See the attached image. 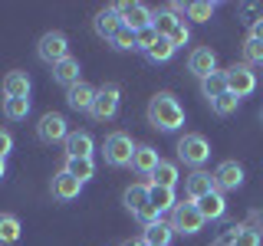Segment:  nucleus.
I'll return each instance as SVG.
<instances>
[{
	"label": "nucleus",
	"mask_w": 263,
	"mask_h": 246,
	"mask_svg": "<svg viewBox=\"0 0 263 246\" xmlns=\"http://www.w3.org/2000/svg\"><path fill=\"white\" fill-rule=\"evenodd\" d=\"M214 187H217L220 194L224 191H240L243 187V168L237 161H224L217 171H214Z\"/></svg>",
	"instance_id": "9d476101"
},
{
	"label": "nucleus",
	"mask_w": 263,
	"mask_h": 246,
	"mask_svg": "<svg viewBox=\"0 0 263 246\" xmlns=\"http://www.w3.org/2000/svg\"><path fill=\"white\" fill-rule=\"evenodd\" d=\"M253 89H257V72H250L247 63L230 66L227 69V92H234L237 98H247V95H253Z\"/></svg>",
	"instance_id": "0eeeda50"
},
{
	"label": "nucleus",
	"mask_w": 263,
	"mask_h": 246,
	"mask_svg": "<svg viewBox=\"0 0 263 246\" xmlns=\"http://www.w3.org/2000/svg\"><path fill=\"white\" fill-rule=\"evenodd\" d=\"M10 151H13V135L7 128H0V158H7Z\"/></svg>",
	"instance_id": "4c0bfd02"
},
{
	"label": "nucleus",
	"mask_w": 263,
	"mask_h": 246,
	"mask_svg": "<svg viewBox=\"0 0 263 246\" xmlns=\"http://www.w3.org/2000/svg\"><path fill=\"white\" fill-rule=\"evenodd\" d=\"M122 30V13H119V4L115 7H105V10H99L96 13V33L102 39H109L112 43V36Z\"/></svg>",
	"instance_id": "2eb2a0df"
},
{
	"label": "nucleus",
	"mask_w": 263,
	"mask_h": 246,
	"mask_svg": "<svg viewBox=\"0 0 263 246\" xmlns=\"http://www.w3.org/2000/svg\"><path fill=\"white\" fill-rule=\"evenodd\" d=\"M260 121H263V112H260Z\"/></svg>",
	"instance_id": "79ce46f5"
},
{
	"label": "nucleus",
	"mask_w": 263,
	"mask_h": 246,
	"mask_svg": "<svg viewBox=\"0 0 263 246\" xmlns=\"http://www.w3.org/2000/svg\"><path fill=\"white\" fill-rule=\"evenodd\" d=\"M214 10H217V4H211V0H194V4H187V16H191L194 23H208Z\"/></svg>",
	"instance_id": "2f4dec72"
},
{
	"label": "nucleus",
	"mask_w": 263,
	"mask_h": 246,
	"mask_svg": "<svg viewBox=\"0 0 263 246\" xmlns=\"http://www.w3.org/2000/svg\"><path fill=\"white\" fill-rule=\"evenodd\" d=\"M243 63L247 66H263V43H257V39H250L247 36V43H243Z\"/></svg>",
	"instance_id": "f704fd0d"
},
{
	"label": "nucleus",
	"mask_w": 263,
	"mask_h": 246,
	"mask_svg": "<svg viewBox=\"0 0 263 246\" xmlns=\"http://www.w3.org/2000/svg\"><path fill=\"white\" fill-rule=\"evenodd\" d=\"M158 151H155V148L152 145H138L135 148V158H132V168H135L138 171V174H148V177H152V171L155 168H158Z\"/></svg>",
	"instance_id": "4be33fe9"
},
{
	"label": "nucleus",
	"mask_w": 263,
	"mask_h": 246,
	"mask_svg": "<svg viewBox=\"0 0 263 246\" xmlns=\"http://www.w3.org/2000/svg\"><path fill=\"white\" fill-rule=\"evenodd\" d=\"M112 49H138V33L128 30V27H122L112 36Z\"/></svg>",
	"instance_id": "473e14b6"
},
{
	"label": "nucleus",
	"mask_w": 263,
	"mask_h": 246,
	"mask_svg": "<svg viewBox=\"0 0 263 246\" xmlns=\"http://www.w3.org/2000/svg\"><path fill=\"white\" fill-rule=\"evenodd\" d=\"M148 200H152V207L158 210V213L175 210V207H178L175 191H171V187H155V184H148Z\"/></svg>",
	"instance_id": "393cba45"
},
{
	"label": "nucleus",
	"mask_w": 263,
	"mask_h": 246,
	"mask_svg": "<svg viewBox=\"0 0 263 246\" xmlns=\"http://www.w3.org/2000/svg\"><path fill=\"white\" fill-rule=\"evenodd\" d=\"M171 236H175V230H171V223H164V220H158V223L145 227V236H142V240H145L148 246H168V243H171Z\"/></svg>",
	"instance_id": "a878e982"
},
{
	"label": "nucleus",
	"mask_w": 263,
	"mask_h": 246,
	"mask_svg": "<svg viewBox=\"0 0 263 246\" xmlns=\"http://www.w3.org/2000/svg\"><path fill=\"white\" fill-rule=\"evenodd\" d=\"M237 105H240V98H237L234 92H224L220 98H214V102H211V109L217 112V115H230V112H237Z\"/></svg>",
	"instance_id": "72a5a7b5"
},
{
	"label": "nucleus",
	"mask_w": 263,
	"mask_h": 246,
	"mask_svg": "<svg viewBox=\"0 0 263 246\" xmlns=\"http://www.w3.org/2000/svg\"><path fill=\"white\" fill-rule=\"evenodd\" d=\"M63 171H69L72 177H79L82 184H86V180L96 177V161L92 158H66V168Z\"/></svg>",
	"instance_id": "bb28decb"
},
{
	"label": "nucleus",
	"mask_w": 263,
	"mask_h": 246,
	"mask_svg": "<svg viewBox=\"0 0 263 246\" xmlns=\"http://www.w3.org/2000/svg\"><path fill=\"white\" fill-rule=\"evenodd\" d=\"M181 23H184V16H181V4H171V7H164V10L155 13V20H152V27L158 30V36L168 39L171 33H175Z\"/></svg>",
	"instance_id": "4468645a"
},
{
	"label": "nucleus",
	"mask_w": 263,
	"mask_h": 246,
	"mask_svg": "<svg viewBox=\"0 0 263 246\" xmlns=\"http://www.w3.org/2000/svg\"><path fill=\"white\" fill-rule=\"evenodd\" d=\"M168 39H171V46H175V49H178V46H184L187 39H191V30H187V23H181V27H178L175 33H171Z\"/></svg>",
	"instance_id": "e433bc0d"
},
{
	"label": "nucleus",
	"mask_w": 263,
	"mask_h": 246,
	"mask_svg": "<svg viewBox=\"0 0 263 246\" xmlns=\"http://www.w3.org/2000/svg\"><path fill=\"white\" fill-rule=\"evenodd\" d=\"M122 203H125V210L128 213H142V210H148L152 207V200H148V184H132L125 194H122Z\"/></svg>",
	"instance_id": "aec40b11"
},
{
	"label": "nucleus",
	"mask_w": 263,
	"mask_h": 246,
	"mask_svg": "<svg viewBox=\"0 0 263 246\" xmlns=\"http://www.w3.org/2000/svg\"><path fill=\"white\" fill-rule=\"evenodd\" d=\"M217 69V53H214L211 46H197L191 56H187V72H194L197 79L211 76V72Z\"/></svg>",
	"instance_id": "9b49d317"
},
{
	"label": "nucleus",
	"mask_w": 263,
	"mask_h": 246,
	"mask_svg": "<svg viewBox=\"0 0 263 246\" xmlns=\"http://www.w3.org/2000/svg\"><path fill=\"white\" fill-rule=\"evenodd\" d=\"M227 246H260V233L250 227H234L227 236Z\"/></svg>",
	"instance_id": "c85d7f7f"
},
{
	"label": "nucleus",
	"mask_w": 263,
	"mask_h": 246,
	"mask_svg": "<svg viewBox=\"0 0 263 246\" xmlns=\"http://www.w3.org/2000/svg\"><path fill=\"white\" fill-rule=\"evenodd\" d=\"M20 240V220L13 213H0V246H10Z\"/></svg>",
	"instance_id": "cd10ccee"
},
{
	"label": "nucleus",
	"mask_w": 263,
	"mask_h": 246,
	"mask_svg": "<svg viewBox=\"0 0 263 246\" xmlns=\"http://www.w3.org/2000/svg\"><path fill=\"white\" fill-rule=\"evenodd\" d=\"M36 56L43 63H49V66L63 63L66 56H69V39H66V33H60V30L43 33V36H40V43H36Z\"/></svg>",
	"instance_id": "39448f33"
},
{
	"label": "nucleus",
	"mask_w": 263,
	"mask_h": 246,
	"mask_svg": "<svg viewBox=\"0 0 263 246\" xmlns=\"http://www.w3.org/2000/svg\"><path fill=\"white\" fill-rule=\"evenodd\" d=\"M158 39H161V36H158V30H155V27H145L142 33H138V49L145 53V49H148V46H155Z\"/></svg>",
	"instance_id": "c9c22d12"
},
{
	"label": "nucleus",
	"mask_w": 263,
	"mask_h": 246,
	"mask_svg": "<svg viewBox=\"0 0 263 246\" xmlns=\"http://www.w3.org/2000/svg\"><path fill=\"white\" fill-rule=\"evenodd\" d=\"M178 180H181L178 164H171V161H158V168L152 171V184H155V187H171V191H175Z\"/></svg>",
	"instance_id": "b1692460"
},
{
	"label": "nucleus",
	"mask_w": 263,
	"mask_h": 246,
	"mask_svg": "<svg viewBox=\"0 0 263 246\" xmlns=\"http://www.w3.org/2000/svg\"><path fill=\"white\" fill-rule=\"evenodd\" d=\"M125 246H148V243H145V240H128Z\"/></svg>",
	"instance_id": "a19ab883"
},
{
	"label": "nucleus",
	"mask_w": 263,
	"mask_h": 246,
	"mask_svg": "<svg viewBox=\"0 0 263 246\" xmlns=\"http://www.w3.org/2000/svg\"><path fill=\"white\" fill-rule=\"evenodd\" d=\"M4 174H7V158H0V180H4Z\"/></svg>",
	"instance_id": "ea45409f"
},
{
	"label": "nucleus",
	"mask_w": 263,
	"mask_h": 246,
	"mask_svg": "<svg viewBox=\"0 0 263 246\" xmlns=\"http://www.w3.org/2000/svg\"><path fill=\"white\" fill-rule=\"evenodd\" d=\"M66 158H92V135L89 131H69V138H66Z\"/></svg>",
	"instance_id": "a211bd4d"
},
{
	"label": "nucleus",
	"mask_w": 263,
	"mask_h": 246,
	"mask_svg": "<svg viewBox=\"0 0 263 246\" xmlns=\"http://www.w3.org/2000/svg\"><path fill=\"white\" fill-rule=\"evenodd\" d=\"M201 92H204V98L208 102H214V98H220L227 92V69L220 72V69H214L211 76H204L201 79Z\"/></svg>",
	"instance_id": "5701e85b"
},
{
	"label": "nucleus",
	"mask_w": 263,
	"mask_h": 246,
	"mask_svg": "<svg viewBox=\"0 0 263 246\" xmlns=\"http://www.w3.org/2000/svg\"><path fill=\"white\" fill-rule=\"evenodd\" d=\"M79 72H82L79 59H72V56H66L63 63H56V66H53V82H60V86L72 89L76 82H82V79H79Z\"/></svg>",
	"instance_id": "6ab92c4d"
},
{
	"label": "nucleus",
	"mask_w": 263,
	"mask_h": 246,
	"mask_svg": "<svg viewBox=\"0 0 263 246\" xmlns=\"http://www.w3.org/2000/svg\"><path fill=\"white\" fill-rule=\"evenodd\" d=\"M30 89H33V82L23 69H13L4 76V95L7 98H30Z\"/></svg>",
	"instance_id": "f3484780"
},
{
	"label": "nucleus",
	"mask_w": 263,
	"mask_h": 246,
	"mask_svg": "<svg viewBox=\"0 0 263 246\" xmlns=\"http://www.w3.org/2000/svg\"><path fill=\"white\" fill-rule=\"evenodd\" d=\"M119 13H122V27H128L135 33H142L145 27H152V20H155V13L148 10L145 4H119Z\"/></svg>",
	"instance_id": "1a4fd4ad"
},
{
	"label": "nucleus",
	"mask_w": 263,
	"mask_h": 246,
	"mask_svg": "<svg viewBox=\"0 0 263 246\" xmlns=\"http://www.w3.org/2000/svg\"><path fill=\"white\" fill-rule=\"evenodd\" d=\"M211 191H217L214 187V174H208V171H191V174L184 177V194L187 200H201V197H208Z\"/></svg>",
	"instance_id": "f8f14e48"
},
{
	"label": "nucleus",
	"mask_w": 263,
	"mask_h": 246,
	"mask_svg": "<svg viewBox=\"0 0 263 246\" xmlns=\"http://www.w3.org/2000/svg\"><path fill=\"white\" fill-rule=\"evenodd\" d=\"M171 56H175V46H171V39H164V36H161L155 46L145 49V59H148V63H168Z\"/></svg>",
	"instance_id": "c756f323"
},
{
	"label": "nucleus",
	"mask_w": 263,
	"mask_h": 246,
	"mask_svg": "<svg viewBox=\"0 0 263 246\" xmlns=\"http://www.w3.org/2000/svg\"><path fill=\"white\" fill-rule=\"evenodd\" d=\"M178 158L184 161L187 168L204 171V164H208V158H211V141L204 135H197V131H191V135H184L178 141Z\"/></svg>",
	"instance_id": "7ed1b4c3"
},
{
	"label": "nucleus",
	"mask_w": 263,
	"mask_h": 246,
	"mask_svg": "<svg viewBox=\"0 0 263 246\" xmlns=\"http://www.w3.org/2000/svg\"><path fill=\"white\" fill-rule=\"evenodd\" d=\"M197 210H201V217L204 220H220L227 213V200H224V194L220 191H211L208 197H201L197 200Z\"/></svg>",
	"instance_id": "412c9836"
},
{
	"label": "nucleus",
	"mask_w": 263,
	"mask_h": 246,
	"mask_svg": "<svg viewBox=\"0 0 263 246\" xmlns=\"http://www.w3.org/2000/svg\"><path fill=\"white\" fill-rule=\"evenodd\" d=\"M119 102H122V89L115 86V82H105L102 89L96 92V102H92V118L96 121H109L119 115Z\"/></svg>",
	"instance_id": "423d86ee"
},
{
	"label": "nucleus",
	"mask_w": 263,
	"mask_h": 246,
	"mask_svg": "<svg viewBox=\"0 0 263 246\" xmlns=\"http://www.w3.org/2000/svg\"><path fill=\"white\" fill-rule=\"evenodd\" d=\"M148 121L158 131H178L184 125V105L178 102L171 92H158L148 102Z\"/></svg>",
	"instance_id": "f257e3e1"
},
{
	"label": "nucleus",
	"mask_w": 263,
	"mask_h": 246,
	"mask_svg": "<svg viewBox=\"0 0 263 246\" xmlns=\"http://www.w3.org/2000/svg\"><path fill=\"white\" fill-rule=\"evenodd\" d=\"M36 135H40V141H46V145L66 141V138H69V128H66V118H63L60 112H46L43 118H40V125H36Z\"/></svg>",
	"instance_id": "6e6552de"
},
{
	"label": "nucleus",
	"mask_w": 263,
	"mask_h": 246,
	"mask_svg": "<svg viewBox=\"0 0 263 246\" xmlns=\"http://www.w3.org/2000/svg\"><path fill=\"white\" fill-rule=\"evenodd\" d=\"M135 141H132L128 131H112L109 138L102 141V158L109 168H128L132 158H135Z\"/></svg>",
	"instance_id": "f03ea898"
},
{
	"label": "nucleus",
	"mask_w": 263,
	"mask_h": 246,
	"mask_svg": "<svg viewBox=\"0 0 263 246\" xmlns=\"http://www.w3.org/2000/svg\"><path fill=\"white\" fill-rule=\"evenodd\" d=\"M96 92H99V89L86 86V82H76L72 89H66V105H69L72 112H92Z\"/></svg>",
	"instance_id": "ddd939ff"
},
{
	"label": "nucleus",
	"mask_w": 263,
	"mask_h": 246,
	"mask_svg": "<svg viewBox=\"0 0 263 246\" xmlns=\"http://www.w3.org/2000/svg\"><path fill=\"white\" fill-rule=\"evenodd\" d=\"M4 115L10 121H23L30 115V98H4Z\"/></svg>",
	"instance_id": "7c9ffc66"
},
{
	"label": "nucleus",
	"mask_w": 263,
	"mask_h": 246,
	"mask_svg": "<svg viewBox=\"0 0 263 246\" xmlns=\"http://www.w3.org/2000/svg\"><path fill=\"white\" fill-rule=\"evenodd\" d=\"M250 39H257V43H263V16H257L250 27Z\"/></svg>",
	"instance_id": "58836bf2"
},
{
	"label": "nucleus",
	"mask_w": 263,
	"mask_h": 246,
	"mask_svg": "<svg viewBox=\"0 0 263 246\" xmlns=\"http://www.w3.org/2000/svg\"><path fill=\"white\" fill-rule=\"evenodd\" d=\"M204 223H208V220L201 217V210H197L194 200H181L178 207L171 210V230H178V233H184V236L201 233Z\"/></svg>",
	"instance_id": "20e7f679"
},
{
	"label": "nucleus",
	"mask_w": 263,
	"mask_h": 246,
	"mask_svg": "<svg viewBox=\"0 0 263 246\" xmlns=\"http://www.w3.org/2000/svg\"><path fill=\"white\" fill-rule=\"evenodd\" d=\"M82 194V180L72 177L69 171H60V174L53 177V197L56 200H76Z\"/></svg>",
	"instance_id": "dca6fc26"
}]
</instances>
